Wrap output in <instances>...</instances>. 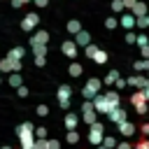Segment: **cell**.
<instances>
[{
	"instance_id": "19",
	"label": "cell",
	"mask_w": 149,
	"mask_h": 149,
	"mask_svg": "<svg viewBox=\"0 0 149 149\" xmlns=\"http://www.w3.org/2000/svg\"><path fill=\"white\" fill-rule=\"evenodd\" d=\"M84 26H81V21L79 19H70L68 23H65V30H68V35H74V33H79Z\"/></svg>"
},
{
	"instance_id": "27",
	"label": "cell",
	"mask_w": 149,
	"mask_h": 149,
	"mask_svg": "<svg viewBox=\"0 0 149 149\" xmlns=\"http://www.w3.org/2000/svg\"><path fill=\"white\" fill-rule=\"evenodd\" d=\"M81 119H84V123L88 126V123H93V121L98 119V112H95V109H88V112H81Z\"/></svg>"
},
{
	"instance_id": "30",
	"label": "cell",
	"mask_w": 149,
	"mask_h": 149,
	"mask_svg": "<svg viewBox=\"0 0 149 149\" xmlns=\"http://www.w3.org/2000/svg\"><path fill=\"white\" fill-rule=\"evenodd\" d=\"M30 47H33V56L35 54H42V56L49 54V44H30Z\"/></svg>"
},
{
	"instance_id": "2",
	"label": "cell",
	"mask_w": 149,
	"mask_h": 149,
	"mask_svg": "<svg viewBox=\"0 0 149 149\" xmlns=\"http://www.w3.org/2000/svg\"><path fill=\"white\" fill-rule=\"evenodd\" d=\"M130 105L135 107V112L137 114H147L149 112V102H147V98H144V93H142V88H137L135 93H130Z\"/></svg>"
},
{
	"instance_id": "4",
	"label": "cell",
	"mask_w": 149,
	"mask_h": 149,
	"mask_svg": "<svg viewBox=\"0 0 149 149\" xmlns=\"http://www.w3.org/2000/svg\"><path fill=\"white\" fill-rule=\"evenodd\" d=\"M102 135H105V126H102L98 119H95L93 123H88V135H86V137H88V142H91L93 147H95V144H100Z\"/></svg>"
},
{
	"instance_id": "35",
	"label": "cell",
	"mask_w": 149,
	"mask_h": 149,
	"mask_svg": "<svg viewBox=\"0 0 149 149\" xmlns=\"http://www.w3.org/2000/svg\"><path fill=\"white\" fill-rule=\"evenodd\" d=\"M14 91H16V95H19V98H28V93H30V91H28V86H26V84H19V86H16V88H14Z\"/></svg>"
},
{
	"instance_id": "5",
	"label": "cell",
	"mask_w": 149,
	"mask_h": 149,
	"mask_svg": "<svg viewBox=\"0 0 149 149\" xmlns=\"http://www.w3.org/2000/svg\"><path fill=\"white\" fill-rule=\"evenodd\" d=\"M37 26H40V14H37V12H28V14L21 19V23H19V28H21L23 33H33Z\"/></svg>"
},
{
	"instance_id": "48",
	"label": "cell",
	"mask_w": 149,
	"mask_h": 149,
	"mask_svg": "<svg viewBox=\"0 0 149 149\" xmlns=\"http://www.w3.org/2000/svg\"><path fill=\"white\" fill-rule=\"evenodd\" d=\"M142 93H144V98H147V102H149V79H147V84L142 86Z\"/></svg>"
},
{
	"instance_id": "13",
	"label": "cell",
	"mask_w": 149,
	"mask_h": 149,
	"mask_svg": "<svg viewBox=\"0 0 149 149\" xmlns=\"http://www.w3.org/2000/svg\"><path fill=\"white\" fill-rule=\"evenodd\" d=\"M72 93H74V88H72L70 84H58V86H56V98H58V100H70Z\"/></svg>"
},
{
	"instance_id": "26",
	"label": "cell",
	"mask_w": 149,
	"mask_h": 149,
	"mask_svg": "<svg viewBox=\"0 0 149 149\" xmlns=\"http://www.w3.org/2000/svg\"><path fill=\"white\" fill-rule=\"evenodd\" d=\"M135 28H149V12L147 14H142V16H135Z\"/></svg>"
},
{
	"instance_id": "33",
	"label": "cell",
	"mask_w": 149,
	"mask_h": 149,
	"mask_svg": "<svg viewBox=\"0 0 149 149\" xmlns=\"http://www.w3.org/2000/svg\"><path fill=\"white\" fill-rule=\"evenodd\" d=\"M116 26H119V19H116V16H107V19H105V28H107V30H114Z\"/></svg>"
},
{
	"instance_id": "25",
	"label": "cell",
	"mask_w": 149,
	"mask_h": 149,
	"mask_svg": "<svg viewBox=\"0 0 149 149\" xmlns=\"http://www.w3.org/2000/svg\"><path fill=\"white\" fill-rule=\"evenodd\" d=\"M100 144H102L105 149H114L116 137H114V135H109V133H105V135H102V140H100Z\"/></svg>"
},
{
	"instance_id": "18",
	"label": "cell",
	"mask_w": 149,
	"mask_h": 149,
	"mask_svg": "<svg viewBox=\"0 0 149 149\" xmlns=\"http://www.w3.org/2000/svg\"><path fill=\"white\" fill-rule=\"evenodd\" d=\"M119 26L121 28H126V30H130V28H135V16L130 14V12H126L121 19H119Z\"/></svg>"
},
{
	"instance_id": "23",
	"label": "cell",
	"mask_w": 149,
	"mask_h": 149,
	"mask_svg": "<svg viewBox=\"0 0 149 149\" xmlns=\"http://www.w3.org/2000/svg\"><path fill=\"white\" fill-rule=\"evenodd\" d=\"M91 61H93L95 65H105V63H107V51H102V49L98 47V51L91 56Z\"/></svg>"
},
{
	"instance_id": "14",
	"label": "cell",
	"mask_w": 149,
	"mask_h": 149,
	"mask_svg": "<svg viewBox=\"0 0 149 149\" xmlns=\"http://www.w3.org/2000/svg\"><path fill=\"white\" fill-rule=\"evenodd\" d=\"M102 95L107 98L109 109H114V107H119V105H121V95H119V91H116V88H109V91H105Z\"/></svg>"
},
{
	"instance_id": "3",
	"label": "cell",
	"mask_w": 149,
	"mask_h": 149,
	"mask_svg": "<svg viewBox=\"0 0 149 149\" xmlns=\"http://www.w3.org/2000/svg\"><path fill=\"white\" fill-rule=\"evenodd\" d=\"M100 88H102V79H98V77H88L86 84L81 86V98H93L95 93H100Z\"/></svg>"
},
{
	"instance_id": "20",
	"label": "cell",
	"mask_w": 149,
	"mask_h": 149,
	"mask_svg": "<svg viewBox=\"0 0 149 149\" xmlns=\"http://www.w3.org/2000/svg\"><path fill=\"white\" fill-rule=\"evenodd\" d=\"M23 54H26L23 47H12V49L7 51V58H9V61H23Z\"/></svg>"
},
{
	"instance_id": "28",
	"label": "cell",
	"mask_w": 149,
	"mask_h": 149,
	"mask_svg": "<svg viewBox=\"0 0 149 149\" xmlns=\"http://www.w3.org/2000/svg\"><path fill=\"white\" fill-rule=\"evenodd\" d=\"M133 70H137V72H147V70H149V58L135 61V63H133Z\"/></svg>"
},
{
	"instance_id": "24",
	"label": "cell",
	"mask_w": 149,
	"mask_h": 149,
	"mask_svg": "<svg viewBox=\"0 0 149 149\" xmlns=\"http://www.w3.org/2000/svg\"><path fill=\"white\" fill-rule=\"evenodd\" d=\"M116 77H119V70H114V68H112V70H109V72L102 77V86H112Z\"/></svg>"
},
{
	"instance_id": "36",
	"label": "cell",
	"mask_w": 149,
	"mask_h": 149,
	"mask_svg": "<svg viewBox=\"0 0 149 149\" xmlns=\"http://www.w3.org/2000/svg\"><path fill=\"white\" fill-rule=\"evenodd\" d=\"M35 112H37V116H47V114H49V105H44V102H40V105L35 107Z\"/></svg>"
},
{
	"instance_id": "21",
	"label": "cell",
	"mask_w": 149,
	"mask_h": 149,
	"mask_svg": "<svg viewBox=\"0 0 149 149\" xmlns=\"http://www.w3.org/2000/svg\"><path fill=\"white\" fill-rule=\"evenodd\" d=\"M7 84H9L12 88H16L19 84H23V77H21V72H7Z\"/></svg>"
},
{
	"instance_id": "31",
	"label": "cell",
	"mask_w": 149,
	"mask_h": 149,
	"mask_svg": "<svg viewBox=\"0 0 149 149\" xmlns=\"http://www.w3.org/2000/svg\"><path fill=\"white\" fill-rule=\"evenodd\" d=\"M0 72H5V74H7V72H12V61H9L7 56H2V58H0Z\"/></svg>"
},
{
	"instance_id": "6",
	"label": "cell",
	"mask_w": 149,
	"mask_h": 149,
	"mask_svg": "<svg viewBox=\"0 0 149 149\" xmlns=\"http://www.w3.org/2000/svg\"><path fill=\"white\" fill-rule=\"evenodd\" d=\"M49 40H51V35H49V30H44V28H35L33 33H30V44H49Z\"/></svg>"
},
{
	"instance_id": "45",
	"label": "cell",
	"mask_w": 149,
	"mask_h": 149,
	"mask_svg": "<svg viewBox=\"0 0 149 149\" xmlns=\"http://www.w3.org/2000/svg\"><path fill=\"white\" fill-rule=\"evenodd\" d=\"M28 2H33V0H12V7H14V9H21V7L28 5Z\"/></svg>"
},
{
	"instance_id": "40",
	"label": "cell",
	"mask_w": 149,
	"mask_h": 149,
	"mask_svg": "<svg viewBox=\"0 0 149 149\" xmlns=\"http://www.w3.org/2000/svg\"><path fill=\"white\" fill-rule=\"evenodd\" d=\"M35 65H37V68H44V65H47V56L35 54Z\"/></svg>"
},
{
	"instance_id": "55",
	"label": "cell",
	"mask_w": 149,
	"mask_h": 149,
	"mask_svg": "<svg viewBox=\"0 0 149 149\" xmlns=\"http://www.w3.org/2000/svg\"><path fill=\"white\" fill-rule=\"evenodd\" d=\"M147 2H149V0H147Z\"/></svg>"
},
{
	"instance_id": "51",
	"label": "cell",
	"mask_w": 149,
	"mask_h": 149,
	"mask_svg": "<svg viewBox=\"0 0 149 149\" xmlns=\"http://www.w3.org/2000/svg\"><path fill=\"white\" fill-rule=\"evenodd\" d=\"M0 149H12V147H9V144H2V147H0Z\"/></svg>"
},
{
	"instance_id": "42",
	"label": "cell",
	"mask_w": 149,
	"mask_h": 149,
	"mask_svg": "<svg viewBox=\"0 0 149 149\" xmlns=\"http://www.w3.org/2000/svg\"><path fill=\"white\" fill-rule=\"evenodd\" d=\"M114 86H116V91L126 88V79H123V77H116V79H114Z\"/></svg>"
},
{
	"instance_id": "52",
	"label": "cell",
	"mask_w": 149,
	"mask_h": 149,
	"mask_svg": "<svg viewBox=\"0 0 149 149\" xmlns=\"http://www.w3.org/2000/svg\"><path fill=\"white\" fill-rule=\"evenodd\" d=\"M95 149H105V147H102V144H95Z\"/></svg>"
},
{
	"instance_id": "7",
	"label": "cell",
	"mask_w": 149,
	"mask_h": 149,
	"mask_svg": "<svg viewBox=\"0 0 149 149\" xmlns=\"http://www.w3.org/2000/svg\"><path fill=\"white\" fill-rule=\"evenodd\" d=\"M61 51H63V56H68V58L72 61V58H77V54H79V47L74 44L72 37H68V40L61 42Z\"/></svg>"
},
{
	"instance_id": "16",
	"label": "cell",
	"mask_w": 149,
	"mask_h": 149,
	"mask_svg": "<svg viewBox=\"0 0 149 149\" xmlns=\"http://www.w3.org/2000/svg\"><path fill=\"white\" fill-rule=\"evenodd\" d=\"M63 123H65V130L77 128V126H79V114H77V112H68L65 119H63Z\"/></svg>"
},
{
	"instance_id": "29",
	"label": "cell",
	"mask_w": 149,
	"mask_h": 149,
	"mask_svg": "<svg viewBox=\"0 0 149 149\" xmlns=\"http://www.w3.org/2000/svg\"><path fill=\"white\" fill-rule=\"evenodd\" d=\"M81 49H84V56H86V58H91V56H93V54L98 51V44H95V42L91 40V42H88L86 47H81Z\"/></svg>"
},
{
	"instance_id": "53",
	"label": "cell",
	"mask_w": 149,
	"mask_h": 149,
	"mask_svg": "<svg viewBox=\"0 0 149 149\" xmlns=\"http://www.w3.org/2000/svg\"><path fill=\"white\" fill-rule=\"evenodd\" d=\"M144 77H147V79H149V70H147V74H144Z\"/></svg>"
},
{
	"instance_id": "22",
	"label": "cell",
	"mask_w": 149,
	"mask_h": 149,
	"mask_svg": "<svg viewBox=\"0 0 149 149\" xmlns=\"http://www.w3.org/2000/svg\"><path fill=\"white\" fill-rule=\"evenodd\" d=\"M65 140H68L70 144H79V142H81V135H79L77 128H70V130H65Z\"/></svg>"
},
{
	"instance_id": "43",
	"label": "cell",
	"mask_w": 149,
	"mask_h": 149,
	"mask_svg": "<svg viewBox=\"0 0 149 149\" xmlns=\"http://www.w3.org/2000/svg\"><path fill=\"white\" fill-rule=\"evenodd\" d=\"M112 12H123V2L121 0H112Z\"/></svg>"
},
{
	"instance_id": "9",
	"label": "cell",
	"mask_w": 149,
	"mask_h": 149,
	"mask_svg": "<svg viewBox=\"0 0 149 149\" xmlns=\"http://www.w3.org/2000/svg\"><path fill=\"white\" fill-rule=\"evenodd\" d=\"M116 128H119V133L123 135V137H133L135 133H137V126L130 121V119H123V121H119V123H114Z\"/></svg>"
},
{
	"instance_id": "46",
	"label": "cell",
	"mask_w": 149,
	"mask_h": 149,
	"mask_svg": "<svg viewBox=\"0 0 149 149\" xmlns=\"http://www.w3.org/2000/svg\"><path fill=\"white\" fill-rule=\"evenodd\" d=\"M140 56H142V58H149V44L140 47Z\"/></svg>"
},
{
	"instance_id": "8",
	"label": "cell",
	"mask_w": 149,
	"mask_h": 149,
	"mask_svg": "<svg viewBox=\"0 0 149 149\" xmlns=\"http://www.w3.org/2000/svg\"><path fill=\"white\" fill-rule=\"evenodd\" d=\"M91 102H93V109H95L98 114H107V112H109V102H107V98H105L102 93H95V95L91 98Z\"/></svg>"
},
{
	"instance_id": "34",
	"label": "cell",
	"mask_w": 149,
	"mask_h": 149,
	"mask_svg": "<svg viewBox=\"0 0 149 149\" xmlns=\"http://www.w3.org/2000/svg\"><path fill=\"white\" fill-rule=\"evenodd\" d=\"M135 44H137V47H144V44H149V37H147V33H140V35H135Z\"/></svg>"
},
{
	"instance_id": "32",
	"label": "cell",
	"mask_w": 149,
	"mask_h": 149,
	"mask_svg": "<svg viewBox=\"0 0 149 149\" xmlns=\"http://www.w3.org/2000/svg\"><path fill=\"white\" fill-rule=\"evenodd\" d=\"M133 149H149V137H140L137 142H133Z\"/></svg>"
},
{
	"instance_id": "12",
	"label": "cell",
	"mask_w": 149,
	"mask_h": 149,
	"mask_svg": "<svg viewBox=\"0 0 149 149\" xmlns=\"http://www.w3.org/2000/svg\"><path fill=\"white\" fill-rule=\"evenodd\" d=\"M72 37H74V44H77V47H79V49H81V47H86V44H88V42H91V40H93V35H91V33H88V30H84V28H81V30H79V33H74V35H72Z\"/></svg>"
},
{
	"instance_id": "1",
	"label": "cell",
	"mask_w": 149,
	"mask_h": 149,
	"mask_svg": "<svg viewBox=\"0 0 149 149\" xmlns=\"http://www.w3.org/2000/svg\"><path fill=\"white\" fill-rule=\"evenodd\" d=\"M33 128H35V123H33V121H23V123H19V126H16V137H19L21 149H33V140H35Z\"/></svg>"
},
{
	"instance_id": "54",
	"label": "cell",
	"mask_w": 149,
	"mask_h": 149,
	"mask_svg": "<svg viewBox=\"0 0 149 149\" xmlns=\"http://www.w3.org/2000/svg\"><path fill=\"white\" fill-rule=\"evenodd\" d=\"M0 84H2V74H0Z\"/></svg>"
},
{
	"instance_id": "44",
	"label": "cell",
	"mask_w": 149,
	"mask_h": 149,
	"mask_svg": "<svg viewBox=\"0 0 149 149\" xmlns=\"http://www.w3.org/2000/svg\"><path fill=\"white\" fill-rule=\"evenodd\" d=\"M144 137H149V121H144V123H140V128H137Z\"/></svg>"
},
{
	"instance_id": "47",
	"label": "cell",
	"mask_w": 149,
	"mask_h": 149,
	"mask_svg": "<svg viewBox=\"0 0 149 149\" xmlns=\"http://www.w3.org/2000/svg\"><path fill=\"white\" fill-rule=\"evenodd\" d=\"M58 107L61 109H70V100H58Z\"/></svg>"
},
{
	"instance_id": "10",
	"label": "cell",
	"mask_w": 149,
	"mask_h": 149,
	"mask_svg": "<svg viewBox=\"0 0 149 149\" xmlns=\"http://www.w3.org/2000/svg\"><path fill=\"white\" fill-rule=\"evenodd\" d=\"M107 119H109V123H119V121L128 119V112L119 105V107H114V109H109V112H107Z\"/></svg>"
},
{
	"instance_id": "49",
	"label": "cell",
	"mask_w": 149,
	"mask_h": 149,
	"mask_svg": "<svg viewBox=\"0 0 149 149\" xmlns=\"http://www.w3.org/2000/svg\"><path fill=\"white\" fill-rule=\"evenodd\" d=\"M33 2H35V5H37V7H40V9H42V7H47V5H49V0H33Z\"/></svg>"
},
{
	"instance_id": "17",
	"label": "cell",
	"mask_w": 149,
	"mask_h": 149,
	"mask_svg": "<svg viewBox=\"0 0 149 149\" xmlns=\"http://www.w3.org/2000/svg\"><path fill=\"white\" fill-rule=\"evenodd\" d=\"M147 84V77L144 74H133V77H128L126 79V86H135V88H142Z\"/></svg>"
},
{
	"instance_id": "38",
	"label": "cell",
	"mask_w": 149,
	"mask_h": 149,
	"mask_svg": "<svg viewBox=\"0 0 149 149\" xmlns=\"http://www.w3.org/2000/svg\"><path fill=\"white\" fill-rule=\"evenodd\" d=\"M135 35H137V33H133V28H130V30H126V35H123L126 44H135Z\"/></svg>"
},
{
	"instance_id": "11",
	"label": "cell",
	"mask_w": 149,
	"mask_h": 149,
	"mask_svg": "<svg viewBox=\"0 0 149 149\" xmlns=\"http://www.w3.org/2000/svg\"><path fill=\"white\" fill-rule=\"evenodd\" d=\"M133 16H142V14H147L149 12V2L147 0H135L133 5H130V9H128Z\"/></svg>"
},
{
	"instance_id": "39",
	"label": "cell",
	"mask_w": 149,
	"mask_h": 149,
	"mask_svg": "<svg viewBox=\"0 0 149 149\" xmlns=\"http://www.w3.org/2000/svg\"><path fill=\"white\" fill-rule=\"evenodd\" d=\"M47 149H61V140H54V137H47Z\"/></svg>"
},
{
	"instance_id": "15",
	"label": "cell",
	"mask_w": 149,
	"mask_h": 149,
	"mask_svg": "<svg viewBox=\"0 0 149 149\" xmlns=\"http://www.w3.org/2000/svg\"><path fill=\"white\" fill-rule=\"evenodd\" d=\"M68 74H70V77H74V79H77V77H81V74H84V65H81L79 61H74V58H72V61H70V65H68Z\"/></svg>"
},
{
	"instance_id": "37",
	"label": "cell",
	"mask_w": 149,
	"mask_h": 149,
	"mask_svg": "<svg viewBox=\"0 0 149 149\" xmlns=\"http://www.w3.org/2000/svg\"><path fill=\"white\" fill-rule=\"evenodd\" d=\"M114 149H133V142L126 137V140H121V142H116L114 144Z\"/></svg>"
},
{
	"instance_id": "50",
	"label": "cell",
	"mask_w": 149,
	"mask_h": 149,
	"mask_svg": "<svg viewBox=\"0 0 149 149\" xmlns=\"http://www.w3.org/2000/svg\"><path fill=\"white\" fill-rule=\"evenodd\" d=\"M121 2H123V9H130V5H133L135 0H121Z\"/></svg>"
},
{
	"instance_id": "41",
	"label": "cell",
	"mask_w": 149,
	"mask_h": 149,
	"mask_svg": "<svg viewBox=\"0 0 149 149\" xmlns=\"http://www.w3.org/2000/svg\"><path fill=\"white\" fill-rule=\"evenodd\" d=\"M33 135L35 137H47V128L44 126H37V128H33Z\"/></svg>"
}]
</instances>
